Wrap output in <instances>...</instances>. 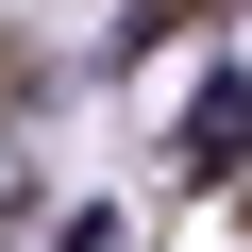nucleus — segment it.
I'll return each mask as SVG.
<instances>
[{
	"label": "nucleus",
	"mask_w": 252,
	"mask_h": 252,
	"mask_svg": "<svg viewBox=\"0 0 252 252\" xmlns=\"http://www.w3.org/2000/svg\"><path fill=\"white\" fill-rule=\"evenodd\" d=\"M235 135H252V84H202V118H185V168H235Z\"/></svg>",
	"instance_id": "obj_1"
},
{
	"label": "nucleus",
	"mask_w": 252,
	"mask_h": 252,
	"mask_svg": "<svg viewBox=\"0 0 252 252\" xmlns=\"http://www.w3.org/2000/svg\"><path fill=\"white\" fill-rule=\"evenodd\" d=\"M67 252H118V219H84V235H67Z\"/></svg>",
	"instance_id": "obj_2"
}]
</instances>
